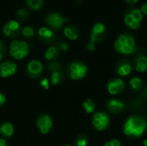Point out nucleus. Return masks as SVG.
<instances>
[{
	"label": "nucleus",
	"instance_id": "nucleus-1",
	"mask_svg": "<svg viewBox=\"0 0 147 146\" xmlns=\"http://www.w3.org/2000/svg\"><path fill=\"white\" fill-rule=\"evenodd\" d=\"M146 127V121L144 118L139 116H131L126 121L123 131L127 136L140 138L144 134Z\"/></svg>",
	"mask_w": 147,
	"mask_h": 146
},
{
	"label": "nucleus",
	"instance_id": "nucleus-2",
	"mask_svg": "<svg viewBox=\"0 0 147 146\" xmlns=\"http://www.w3.org/2000/svg\"><path fill=\"white\" fill-rule=\"evenodd\" d=\"M9 53L16 59H22L28 53V45L26 41L13 40L9 46Z\"/></svg>",
	"mask_w": 147,
	"mask_h": 146
},
{
	"label": "nucleus",
	"instance_id": "nucleus-3",
	"mask_svg": "<svg viewBox=\"0 0 147 146\" xmlns=\"http://www.w3.org/2000/svg\"><path fill=\"white\" fill-rule=\"evenodd\" d=\"M109 117L106 113L98 112L94 114L93 117V126L97 131H103L107 129L109 125Z\"/></svg>",
	"mask_w": 147,
	"mask_h": 146
},
{
	"label": "nucleus",
	"instance_id": "nucleus-4",
	"mask_svg": "<svg viewBox=\"0 0 147 146\" xmlns=\"http://www.w3.org/2000/svg\"><path fill=\"white\" fill-rule=\"evenodd\" d=\"M87 72V66L82 63L74 62L70 65V76L73 80L83 78Z\"/></svg>",
	"mask_w": 147,
	"mask_h": 146
},
{
	"label": "nucleus",
	"instance_id": "nucleus-5",
	"mask_svg": "<svg viewBox=\"0 0 147 146\" xmlns=\"http://www.w3.org/2000/svg\"><path fill=\"white\" fill-rule=\"evenodd\" d=\"M65 20H66V19L64 18V17H63L59 13H58V12H52V13H49V14L47 15L46 17H45L46 22H47L49 26H51L52 28H55V29L60 28L63 26V24H64V22H65Z\"/></svg>",
	"mask_w": 147,
	"mask_h": 146
},
{
	"label": "nucleus",
	"instance_id": "nucleus-6",
	"mask_svg": "<svg viewBox=\"0 0 147 146\" xmlns=\"http://www.w3.org/2000/svg\"><path fill=\"white\" fill-rule=\"evenodd\" d=\"M36 125L42 134H47L53 126V121L49 115L42 114L37 119Z\"/></svg>",
	"mask_w": 147,
	"mask_h": 146
},
{
	"label": "nucleus",
	"instance_id": "nucleus-7",
	"mask_svg": "<svg viewBox=\"0 0 147 146\" xmlns=\"http://www.w3.org/2000/svg\"><path fill=\"white\" fill-rule=\"evenodd\" d=\"M125 87L126 85L123 80H121V78H115L108 83L107 89L110 95L115 96L122 93L123 90L125 89Z\"/></svg>",
	"mask_w": 147,
	"mask_h": 146
},
{
	"label": "nucleus",
	"instance_id": "nucleus-8",
	"mask_svg": "<svg viewBox=\"0 0 147 146\" xmlns=\"http://www.w3.org/2000/svg\"><path fill=\"white\" fill-rule=\"evenodd\" d=\"M104 33H105V26L101 22H97L93 27L90 42L95 45L96 41H99L103 37Z\"/></svg>",
	"mask_w": 147,
	"mask_h": 146
},
{
	"label": "nucleus",
	"instance_id": "nucleus-9",
	"mask_svg": "<svg viewBox=\"0 0 147 146\" xmlns=\"http://www.w3.org/2000/svg\"><path fill=\"white\" fill-rule=\"evenodd\" d=\"M16 71V65L11 61H5L0 65V74L3 77L12 76Z\"/></svg>",
	"mask_w": 147,
	"mask_h": 146
},
{
	"label": "nucleus",
	"instance_id": "nucleus-10",
	"mask_svg": "<svg viewBox=\"0 0 147 146\" xmlns=\"http://www.w3.org/2000/svg\"><path fill=\"white\" fill-rule=\"evenodd\" d=\"M43 70V66L42 64L39 61V60H32L28 63V67H27V71L30 77H38L40 75V73L42 72Z\"/></svg>",
	"mask_w": 147,
	"mask_h": 146
},
{
	"label": "nucleus",
	"instance_id": "nucleus-11",
	"mask_svg": "<svg viewBox=\"0 0 147 146\" xmlns=\"http://www.w3.org/2000/svg\"><path fill=\"white\" fill-rule=\"evenodd\" d=\"M107 108L110 112H112L114 114H118V113H121L124 109L125 105L120 100L112 99L107 103Z\"/></svg>",
	"mask_w": 147,
	"mask_h": 146
},
{
	"label": "nucleus",
	"instance_id": "nucleus-12",
	"mask_svg": "<svg viewBox=\"0 0 147 146\" xmlns=\"http://www.w3.org/2000/svg\"><path fill=\"white\" fill-rule=\"evenodd\" d=\"M132 71V66L127 61H122L117 67V73L121 77L128 76Z\"/></svg>",
	"mask_w": 147,
	"mask_h": 146
},
{
	"label": "nucleus",
	"instance_id": "nucleus-13",
	"mask_svg": "<svg viewBox=\"0 0 147 146\" xmlns=\"http://www.w3.org/2000/svg\"><path fill=\"white\" fill-rule=\"evenodd\" d=\"M147 69V58L144 55H140L135 59V70L138 72H145Z\"/></svg>",
	"mask_w": 147,
	"mask_h": 146
},
{
	"label": "nucleus",
	"instance_id": "nucleus-14",
	"mask_svg": "<svg viewBox=\"0 0 147 146\" xmlns=\"http://www.w3.org/2000/svg\"><path fill=\"white\" fill-rule=\"evenodd\" d=\"M38 34L40 38L44 41H50L53 38V33L51 29L47 28V27H41L39 28Z\"/></svg>",
	"mask_w": 147,
	"mask_h": 146
},
{
	"label": "nucleus",
	"instance_id": "nucleus-15",
	"mask_svg": "<svg viewBox=\"0 0 147 146\" xmlns=\"http://www.w3.org/2000/svg\"><path fill=\"white\" fill-rule=\"evenodd\" d=\"M64 34L70 40H77L78 37V29L73 25H68L64 28Z\"/></svg>",
	"mask_w": 147,
	"mask_h": 146
},
{
	"label": "nucleus",
	"instance_id": "nucleus-16",
	"mask_svg": "<svg viewBox=\"0 0 147 146\" xmlns=\"http://www.w3.org/2000/svg\"><path fill=\"white\" fill-rule=\"evenodd\" d=\"M115 47L116 51H118L119 52L123 53V54H131V53H134L136 51L135 47H130V46H128L127 45H123L121 42H119L118 40L115 41Z\"/></svg>",
	"mask_w": 147,
	"mask_h": 146
},
{
	"label": "nucleus",
	"instance_id": "nucleus-17",
	"mask_svg": "<svg viewBox=\"0 0 147 146\" xmlns=\"http://www.w3.org/2000/svg\"><path fill=\"white\" fill-rule=\"evenodd\" d=\"M0 133L4 137H11L14 133V127L11 123L6 122L3 124L0 127Z\"/></svg>",
	"mask_w": 147,
	"mask_h": 146
},
{
	"label": "nucleus",
	"instance_id": "nucleus-18",
	"mask_svg": "<svg viewBox=\"0 0 147 146\" xmlns=\"http://www.w3.org/2000/svg\"><path fill=\"white\" fill-rule=\"evenodd\" d=\"M129 84H130V87L132 88V89L140 90L142 88V80H141V78H140L138 77H134L130 80Z\"/></svg>",
	"mask_w": 147,
	"mask_h": 146
},
{
	"label": "nucleus",
	"instance_id": "nucleus-19",
	"mask_svg": "<svg viewBox=\"0 0 147 146\" xmlns=\"http://www.w3.org/2000/svg\"><path fill=\"white\" fill-rule=\"evenodd\" d=\"M58 55V49L56 46H50L45 52V57L47 60H52Z\"/></svg>",
	"mask_w": 147,
	"mask_h": 146
},
{
	"label": "nucleus",
	"instance_id": "nucleus-20",
	"mask_svg": "<svg viewBox=\"0 0 147 146\" xmlns=\"http://www.w3.org/2000/svg\"><path fill=\"white\" fill-rule=\"evenodd\" d=\"M83 106H84V108L85 110V112L87 114H91L95 111V102L91 100V99H88L86 100L84 103H83Z\"/></svg>",
	"mask_w": 147,
	"mask_h": 146
},
{
	"label": "nucleus",
	"instance_id": "nucleus-21",
	"mask_svg": "<svg viewBox=\"0 0 147 146\" xmlns=\"http://www.w3.org/2000/svg\"><path fill=\"white\" fill-rule=\"evenodd\" d=\"M26 3L32 9H39L43 5V0H26Z\"/></svg>",
	"mask_w": 147,
	"mask_h": 146
},
{
	"label": "nucleus",
	"instance_id": "nucleus-22",
	"mask_svg": "<svg viewBox=\"0 0 147 146\" xmlns=\"http://www.w3.org/2000/svg\"><path fill=\"white\" fill-rule=\"evenodd\" d=\"M63 78H64V75L60 71H55V72H53L52 74L51 81L53 84L56 85V84H59L60 82H62Z\"/></svg>",
	"mask_w": 147,
	"mask_h": 146
},
{
	"label": "nucleus",
	"instance_id": "nucleus-23",
	"mask_svg": "<svg viewBox=\"0 0 147 146\" xmlns=\"http://www.w3.org/2000/svg\"><path fill=\"white\" fill-rule=\"evenodd\" d=\"M8 26L9 27V28L16 34L19 31V28H20V25H19V22L16 20H9L8 22H7Z\"/></svg>",
	"mask_w": 147,
	"mask_h": 146
},
{
	"label": "nucleus",
	"instance_id": "nucleus-24",
	"mask_svg": "<svg viewBox=\"0 0 147 146\" xmlns=\"http://www.w3.org/2000/svg\"><path fill=\"white\" fill-rule=\"evenodd\" d=\"M129 13L131 14V15L134 17V19L135 21H138V22H141V20H142V18H143V15H142L141 10H140V9H132Z\"/></svg>",
	"mask_w": 147,
	"mask_h": 146
},
{
	"label": "nucleus",
	"instance_id": "nucleus-25",
	"mask_svg": "<svg viewBox=\"0 0 147 146\" xmlns=\"http://www.w3.org/2000/svg\"><path fill=\"white\" fill-rule=\"evenodd\" d=\"M16 16L20 20H26L28 17V11L26 9H24V8H21V9H19L17 10Z\"/></svg>",
	"mask_w": 147,
	"mask_h": 146
},
{
	"label": "nucleus",
	"instance_id": "nucleus-26",
	"mask_svg": "<svg viewBox=\"0 0 147 146\" xmlns=\"http://www.w3.org/2000/svg\"><path fill=\"white\" fill-rule=\"evenodd\" d=\"M22 33L24 36L26 37H32L34 34V30L32 27H29V26H26L22 28Z\"/></svg>",
	"mask_w": 147,
	"mask_h": 146
},
{
	"label": "nucleus",
	"instance_id": "nucleus-27",
	"mask_svg": "<svg viewBox=\"0 0 147 146\" xmlns=\"http://www.w3.org/2000/svg\"><path fill=\"white\" fill-rule=\"evenodd\" d=\"M3 33H4V34L6 35V36H8V37H13V36H15L16 35V34L9 28V27L8 26V24L6 23V24H4V26H3Z\"/></svg>",
	"mask_w": 147,
	"mask_h": 146
},
{
	"label": "nucleus",
	"instance_id": "nucleus-28",
	"mask_svg": "<svg viewBox=\"0 0 147 146\" xmlns=\"http://www.w3.org/2000/svg\"><path fill=\"white\" fill-rule=\"evenodd\" d=\"M88 144V139L84 136H80L77 139V145L78 146H86Z\"/></svg>",
	"mask_w": 147,
	"mask_h": 146
},
{
	"label": "nucleus",
	"instance_id": "nucleus-29",
	"mask_svg": "<svg viewBox=\"0 0 147 146\" xmlns=\"http://www.w3.org/2000/svg\"><path fill=\"white\" fill-rule=\"evenodd\" d=\"M60 69V65L58 62H53L49 65V70L53 72L55 71H59V70Z\"/></svg>",
	"mask_w": 147,
	"mask_h": 146
},
{
	"label": "nucleus",
	"instance_id": "nucleus-30",
	"mask_svg": "<svg viewBox=\"0 0 147 146\" xmlns=\"http://www.w3.org/2000/svg\"><path fill=\"white\" fill-rule=\"evenodd\" d=\"M134 21H135V20L134 19V17L131 15L130 13H127V14L126 15V16H125V23H126L127 26H130Z\"/></svg>",
	"mask_w": 147,
	"mask_h": 146
},
{
	"label": "nucleus",
	"instance_id": "nucleus-31",
	"mask_svg": "<svg viewBox=\"0 0 147 146\" xmlns=\"http://www.w3.org/2000/svg\"><path fill=\"white\" fill-rule=\"evenodd\" d=\"M125 45H127V46H128L130 47H135V40H134V39L132 36H127Z\"/></svg>",
	"mask_w": 147,
	"mask_h": 146
},
{
	"label": "nucleus",
	"instance_id": "nucleus-32",
	"mask_svg": "<svg viewBox=\"0 0 147 146\" xmlns=\"http://www.w3.org/2000/svg\"><path fill=\"white\" fill-rule=\"evenodd\" d=\"M40 85L43 86L45 89H48V88H49V81H48V79L47 78L42 79L41 82H40Z\"/></svg>",
	"mask_w": 147,
	"mask_h": 146
},
{
	"label": "nucleus",
	"instance_id": "nucleus-33",
	"mask_svg": "<svg viewBox=\"0 0 147 146\" xmlns=\"http://www.w3.org/2000/svg\"><path fill=\"white\" fill-rule=\"evenodd\" d=\"M5 101H6V98H5L4 95L0 92V106H2L5 102Z\"/></svg>",
	"mask_w": 147,
	"mask_h": 146
},
{
	"label": "nucleus",
	"instance_id": "nucleus-34",
	"mask_svg": "<svg viewBox=\"0 0 147 146\" xmlns=\"http://www.w3.org/2000/svg\"><path fill=\"white\" fill-rule=\"evenodd\" d=\"M95 48H96V46H95L94 44L90 43V42L87 45V49H88L89 51H94Z\"/></svg>",
	"mask_w": 147,
	"mask_h": 146
},
{
	"label": "nucleus",
	"instance_id": "nucleus-35",
	"mask_svg": "<svg viewBox=\"0 0 147 146\" xmlns=\"http://www.w3.org/2000/svg\"><path fill=\"white\" fill-rule=\"evenodd\" d=\"M110 143H111V145L113 146H121V143H120V141L119 140H117V139H113V140H111L110 141Z\"/></svg>",
	"mask_w": 147,
	"mask_h": 146
},
{
	"label": "nucleus",
	"instance_id": "nucleus-36",
	"mask_svg": "<svg viewBox=\"0 0 147 146\" xmlns=\"http://www.w3.org/2000/svg\"><path fill=\"white\" fill-rule=\"evenodd\" d=\"M141 12L147 15V3H144L142 6H141Z\"/></svg>",
	"mask_w": 147,
	"mask_h": 146
},
{
	"label": "nucleus",
	"instance_id": "nucleus-37",
	"mask_svg": "<svg viewBox=\"0 0 147 146\" xmlns=\"http://www.w3.org/2000/svg\"><path fill=\"white\" fill-rule=\"evenodd\" d=\"M60 47H61V49H62L63 51H66V50L68 49V46H67V44H66V43H65V42L61 43Z\"/></svg>",
	"mask_w": 147,
	"mask_h": 146
},
{
	"label": "nucleus",
	"instance_id": "nucleus-38",
	"mask_svg": "<svg viewBox=\"0 0 147 146\" xmlns=\"http://www.w3.org/2000/svg\"><path fill=\"white\" fill-rule=\"evenodd\" d=\"M3 58V45H2V42L0 41V60L2 59Z\"/></svg>",
	"mask_w": 147,
	"mask_h": 146
},
{
	"label": "nucleus",
	"instance_id": "nucleus-39",
	"mask_svg": "<svg viewBox=\"0 0 147 146\" xmlns=\"http://www.w3.org/2000/svg\"><path fill=\"white\" fill-rule=\"evenodd\" d=\"M0 146H8L7 145H6L5 140H4V139H0Z\"/></svg>",
	"mask_w": 147,
	"mask_h": 146
},
{
	"label": "nucleus",
	"instance_id": "nucleus-40",
	"mask_svg": "<svg viewBox=\"0 0 147 146\" xmlns=\"http://www.w3.org/2000/svg\"><path fill=\"white\" fill-rule=\"evenodd\" d=\"M126 2H127L128 4H130V5L134 4V2H133V0H126Z\"/></svg>",
	"mask_w": 147,
	"mask_h": 146
},
{
	"label": "nucleus",
	"instance_id": "nucleus-41",
	"mask_svg": "<svg viewBox=\"0 0 147 146\" xmlns=\"http://www.w3.org/2000/svg\"><path fill=\"white\" fill-rule=\"evenodd\" d=\"M104 146H113V145H111V143H110V142H108V143H106V144L104 145Z\"/></svg>",
	"mask_w": 147,
	"mask_h": 146
},
{
	"label": "nucleus",
	"instance_id": "nucleus-42",
	"mask_svg": "<svg viewBox=\"0 0 147 146\" xmlns=\"http://www.w3.org/2000/svg\"><path fill=\"white\" fill-rule=\"evenodd\" d=\"M143 145L147 146V139H145L144 142H143Z\"/></svg>",
	"mask_w": 147,
	"mask_h": 146
},
{
	"label": "nucleus",
	"instance_id": "nucleus-43",
	"mask_svg": "<svg viewBox=\"0 0 147 146\" xmlns=\"http://www.w3.org/2000/svg\"><path fill=\"white\" fill-rule=\"evenodd\" d=\"M139 0H133V2H134V3H137Z\"/></svg>",
	"mask_w": 147,
	"mask_h": 146
},
{
	"label": "nucleus",
	"instance_id": "nucleus-44",
	"mask_svg": "<svg viewBox=\"0 0 147 146\" xmlns=\"http://www.w3.org/2000/svg\"><path fill=\"white\" fill-rule=\"evenodd\" d=\"M146 92L147 93V85H146Z\"/></svg>",
	"mask_w": 147,
	"mask_h": 146
},
{
	"label": "nucleus",
	"instance_id": "nucleus-45",
	"mask_svg": "<svg viewBox=\"0 0 147 146\" xmlns=\"http://www.w3.org/2000/svg\"><path fill=\"white\" fill-rule=\"evenodd\" d=\"M65 146H69V145H65Z\"/></svg>",
	"mask_w": 147,
	"mask_h": 146
}]
</instances>
